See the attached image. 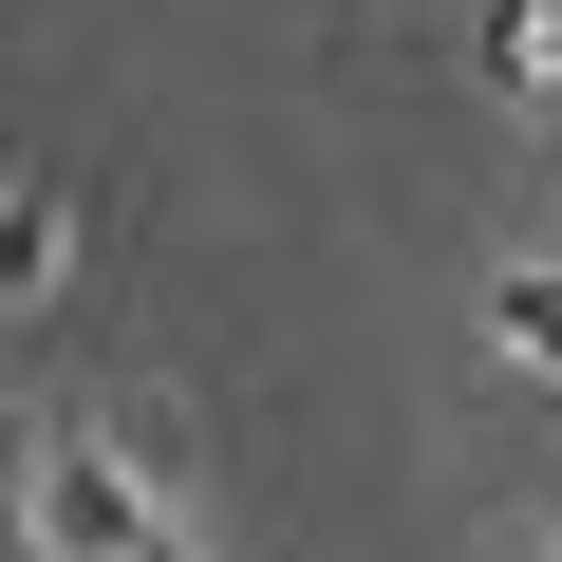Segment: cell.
<instances>
[{
	"label": "cell",
	"mask_w": 562,
	"mask_h": 562,
	"mask_svg": "<svg viewBox=\"0 0 562 562\" xmlns=\"http://www.w3.org/2000/svg\"><path fill=\"white\" fill-rule=\"evenodd\" d=\"M38 543H57V562H188V525H169L132 469H38Z\"/></svg>",
	"instance_id": "1"
},
{
	"label": "cell",
	"mask_w": 562,
	"mask_h": 562,
	"mask_svg": "<svg viewBox=\"0 0 562 562\" xmlns=\"http://www.w3.org/2000/svg\"><path fill=\"white\" fill-rule=\"evenodd\" d=\"M487 338H506L525 375H562V244H525V262L487 281Z\"/></svg>",
	"instance_id": "2"
},
{
	"label": "cell",
	"mask_w": 562,
	"mask_h": 562,
	"mask_svg": "<svg viewBox=\"0 0 562 562\" xmlns=\"http://www.w3.org/2000/svg\"><path fill=\"white\" fill-rule=\"evenodd\" d=\"M57 262H76V225L38 188H0V301H57Z\"/></svg>",
	"instance_id": "3"
},
{
	"label": "cell",
	"mask_w": 562,
	"mask_h": 562,
	"mask_svg": "<svg viewBox=\"0 0 562 562\" xmlns=\"http://www.w3.org/2000/svg\"><path fill=\"white\" fill-rule=\"evenodd\" d=\"M506 76H525V94L562 76V0H506Z\"/></svg>",
	"instance_id": "4"
},
{
	"label": "cell",
	"mask_w": 562,
	"mask_h": 562,
	"mask_svg": "<svg viewBox=\"0 0 562 562\" xmlns=\"http://www.w3.org/2000/svg\"><path fill=\"white\" fill-rule=\"evenodd\" d=\"M506 562H562V543H506Z\"/></svg>",
	"instance_id": "5"
}]
</instances>
